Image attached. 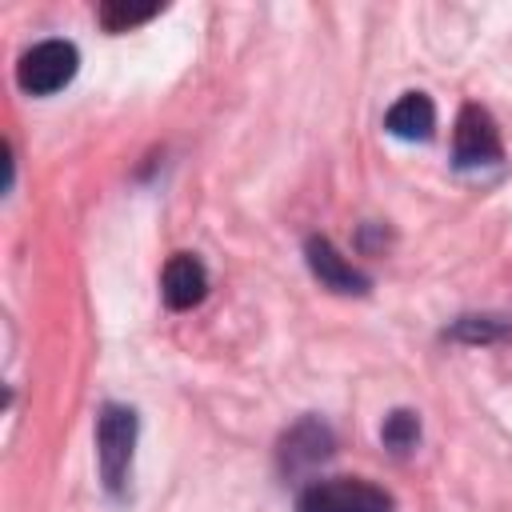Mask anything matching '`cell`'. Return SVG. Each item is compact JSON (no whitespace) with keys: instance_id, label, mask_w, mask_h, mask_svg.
Wrapping results in <instances>:
<instances>
[{"instance_id":"9","label":"cell","mask_w":512,"mask_h":512,"mask_svg":"<svg viewBox=\"0 0 512 512\" xmlns=\"http://www.w3.org/2000/svg\"><path fill=\"white\" fill-rule=\"evenodd\" d=\"M512 332V320H504V316H476V312H468V316H456L448 328H444V340H452V344H496V340H504Z\"/></svg>"},{"instance_id":"5","label":"cell","mask_w":512,"mask_h":512,"mask_svg":"<svg viewBox=\"0 0 512 512\" xmlns=\"http://www.w3.org/2000/svg\"><path fill=\"white\" fill-rule=\"evenodd\" d=\"M500 160H504V140H500L492 112L484 104H464L456 112V128H452V164L460 172H476V168H492Z\"/></svg>"},{"instance_id":"10","label":"cell","mask_w":512,"mask_h":512,"mask_svg":"<svg viewBox=\"0 0 512 512\" xmlns=\"http://www.w3.org/2000/svg\"><path fill=\"white\" fill-rule=\"evenodd\" d=\"M380 444L392 452V456H408L416 444H420V416L412 408H396L384 416L380 424Z\"/></svg>"},{"instance_id":"3","label":"cell","mask_w":512,"mask_h":512,"mask_svg":"<svg viewBox=\"0 0 512 512\" xmlns=\"http://www.w3.org/2000/svg\"><path fill=\"white\" fill-rule=\"evenodd\" d=\"M76 68H80L76 44L52 36V40L32 44V48L20 56V64H16V84H20V92H28V96H52V92H60V88L72 84Z\"/></svg>"},{"instance_id":"6","label":"cell","mask_w":512,"mask_h":512,"mask_svg":"<svg viewBox=\"0 0 512 512\" xmlns=\"http://www.w3.org/2000/svg\"><path fill=\"white\" fill-rule=\"evenodd\" d=\"M304 260H308V272L320 280V288L328 292H340V296H368L372 288V276L360 272L328 236H308L304 240Z\"/></svg>"},{"instance_id":"7","label":"cell","mask_w":512,"mask_h":512,"mask_svg":"<svg viewBox=\"0 0 512 512\" xmlns=\"http://www.w3.org/2000/svg\"><path fill=\"white\" fill-rule=\"evenodd\" d=\"M160 296L172 312H188L208 296V268L196 252H172L160 268Z\"/></svg>"},{"instance_id":"11","label":"cell","mask_w":512,"mask_h":512,"mask_svg":"<svg viewBox=\"0 0 512 512\" xmlns=\"http://www.w3.org/2000/svg\"><path fill=\"white\" fill-rule=\"evenodd\" d=\"M152 16H160V4H124V0H104L96 8V20L104 24V32H128L136 24H148Z\"/></svg>"},{"instance_id":"2","label":"cell","mask_w":512,"mask_h":512,"mask_svg":"<svg viewBox=\"0 0 512 512\" xmlns=\"http://www.w3.org/2000/svg\"><path fill=\"white\" fill-rule=\"evenodd\" d=\"M392 508H396L392 492L364 476H316L296 496V512H392Z\"/></svg>"},{"instance_id":"4","label":"cell","mask_w":512,"mask_h":512,"mask_svg":"<svg viewBox=\"0 0 512 512\" xmlns=\"http://www.w3.org/2000/svg\"><path fill=\"white\" fill-rule=\"evenodd\" d=\"M332 452H336V432L328 428V420L300 416L296 424L284 428V436L276 444V468L284 480H300V476L316 472L324 460H332Z\"/></svg>"},{"instance_id":"8","label":"cell","mask_w":512,"mask_h":512,"mask_svg":"<svg viewBox=\"0 0 512 512\" xmlns=\"http://www.w3.org/2000/svg\"><path fill=\"white\" fill-rule=\"evenodd\" d=\"M384 128L396 140H428L436 132V104L424 92H404L384 112Z\"/></svg>"},{"instance_id":"1","label":"cell","mask_w":512,"mask_h":512,"mask_svg":"<svg viewBox=\"0 0 512 512\" xmlns=\"http://www.w3.org/2000/svg\"><path fill=\"white\" fill-rule=\"evenodd\" d=\"M136 440H140V416L128 404H100L96 412V464L108 496L124 500L128 480H132V460H136Z\"/></svg>"}]
</instances>
